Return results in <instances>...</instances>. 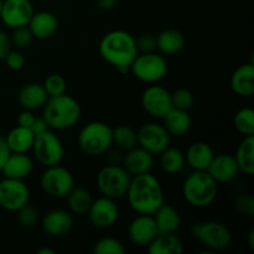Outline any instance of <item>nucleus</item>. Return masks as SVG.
<instances>
[{
  "label": "nucleus",
  "mask_w": 254,
  "mask_h": 254,
  "mask_svg": "<svg viewBox=\"0 0 254 254\" xmlns=\"http://www.w3.org/2000/svg\"><path fill=\"white\" fill-rule=\"evenodd\" d=\"M126 196L131 210L138 215H153L165 202L163 186L150 171L134 176Z\"/></svg>",
  "instance_id": "1"
},
{
  "label": "nucleus",
  "mask_w": 254,
  "mask_h": 254,
  "mask_svg": "<svg viewBox=\"0 0 254 254\" xmlns=\"http://www.w3.org/2000/svg\"><path fill=\"white\" fill-rule=\"evenodd\" d=\"M99 54L107 64L126 73L130 69L131 62L138 56L139 51L133 35L124 30H113L102 37Z\"/></svg>",
  "instance_id": "2"
},
{
  "label": "nucleus",
  "mask_w": 254,
  "mask_h": 254,
  "mask_svg": "<svg viewBox=\"0 0 254 254\" xmlns=\"http://www.w3.org/2000/svg\"><path fill=\"white\" fill-rule=\"evenodd\" d=\"M42 108V118L45 119L49 128L55 130L72 128L81 118V106L73 97L66 93L49 97Z\"/></svg>",
  "instance_id": "3"
},
{
  "label": "nucleus",
  "mask_w": 254,
  "mask_h": 254,
  "mask_svg": "<svg viewBox=\"0 0 254 254\" xmlns=\"http://www.w3.org/2000/svg\"><path fill=\"white\" fill-rule=\"evenodd\" d=\"M218 184L206 170H193L183 184V195L189 205L202 208L210 206L217 197Z\"/></svg>",
  "instance_id": "4"
},
{
  "label": "nucleus",
  "mask_w": 254,
  "mask_h": 254,
  "mask_svg": "<svg viewBox=\"0 0 254 254\" xmlns=\"http://www.w3.org/2000/svg\"><path fill=\"white\" fill-rule=\"evenodd\" d=\"M112 144V128L103 122H91L78 134V146L86 155H102L111 148Z\"/></svg>",
  "instance_id": "5"
},
{
  "label": "nucleus",
  "mask_w": 254,
  "mask_h": 254,
  "mask_svg": "<svg viewBox=\"0 0 254 254\" xmlns=\"http://www.w3.org/2000/svg\"><path fill=\"white\" fill-rule=\"evenodd\" d=\"M131 175L118 164H111L97 174V185L102 195L106 197L119 200L127 195Z\"/></svg>",
  "instance_id": "6"
},
{
  "label": "nucleus",
  "mask_w": 254,
  "mask_h": 254,
  "mask_svg": "<svg viewBox=\"0 0 254 254\" xmlns=\"http://www.w3.org/2000/svg\"><path fill=\"white\" fill-rule=\"evenodd\" d=\"M191 233L211 252L223 251L232 242L230 228L218 221H203L192 226Z\"/></svg>",
  "instance_id": "7"
},
{
  "label": "nucleus",
  "mask_w": 254,
  "mask_h": 254,
  "mask_svg": "<svg viewBox=\"0 0 254 254\" xmlns=\"http://www.w3.org/2000/svg\"><path fill=\"white\" fill-rule=\"evenodd\" d=\"M131 73L144 83H158L166 76L168 62L156 52L138 54L130 64Z\"/></svg>",
  "instance_id": "8"
},
{
  "label": "nucleus",
  "mask_w": 254,
  "mask_h": 254,
  "mask_svg": "<svg viewBox=\"0 0 254 254\" xmlns=\"http://www.w3.org/2000/svg\"><path fill=\"white\" fill-rule=\"evenodd\" d=\"M31 149L34 150L36 160L46 168L59 165L64 155L61 139L50 129L35 135Z\"/></svg>",
  "instance_id": "9"
},
{
  "label": "nucleus",
  "mask_w": 254,
  "mask_h": 254,
  "mask_svg": "<svg viewBox=\"0 0 254 254\" xmlns=\"http://www.w3.org/2000/svg\"><path fill=\"white\" fill-rule=\"evenodd\" d=\"M40 185L46 195L55 198L66 197L74 188V178L68 169L59 165L47 166L40 179Z\"/></svg>",
  "instance_id": "10"
},
{
  "label": "nucleus",
  "mask_w": 254,
  "mask_h": 254,
  "mask_svg": "<svg viewBox=\"0 0 254 254\" xmlns=\"http://www.w3.org/2000/svg\"><path fill=\"white\" fill-rule=\"evenodd\" d=\"M29 201L30 190L24 180L4 178L0 181V207L16 212Z\"/></svg>",
  "instance_id": "11"
},
{
  "label": "nucleus",
  "mask_w": 254,
  "mask_h": 254,
  "mask_svg": "<svg viewBox=\"0 0 254 254\" xmlns=\"http://www.w3.org/2000/svg\"><path fill=\"white\" fill-rule=\"evenodd\" d=\"M138 145L148 150L153 155L160 154L170 145V134L165 127L159 123H146L136 131Z\"/></svg>",
  "instance_id": "12"
},
{
  "label": "nucleus",
  "mask_w": 254,
  "mask_h": 254,
  "mask_svg": "<svg viewBox=\"0 0 254 254\" xmlns=\"http://www.w3.org/2000/svg\"><path fill=\"white\" fill-rule=\"evenodd\" d=\"M141 107L149 116L163 118L171 108V93L163 86L153 83L141 94Z\"/></svg>",
  "instance_id": "13"
},
{
  "label": "nucleus",
  "mask_w": 254,
  "mask_h": 254,
  "mask_svg": "<svg viewBox=\"0 0 254 254\" xmlns=\"http://www.w3.org/2000/svg\"><path fill=\"white\" fill-rule=\"evenodd\" d=\"M87 215L94 227L104 230L112 227L118 221L119 208L116 200L103 196L92 201Z\"/></svg>",
  "instance_id": "14"
},
{
  "label": "nucleus",
  "mask_w": 254,
  "mask_h": 254,
  "mask_svg": "<svg viewBox=\"0 0 254 254\" xmlns=\"http://www.w3.org/2000/svg\"><path fill=\"white\" fill-rule=\"evenodd\" d=\"M34 6L30 0H2L0 20L10 29L29 24Z\"/></svg>",
  "instance_id": "15"
},
{
  "label": "nucleus",
  "mask_w": 254,
  "mask_h": 254,
  "mask_svg": "<svg viewBox=\"0 0 254 254\" xmlns=\"http://www.w3.org/2000/svg\"><path fill=\"white\" fill-rule=\"evenodd\" d=\"M158 235L153 215H139L129 223L128 237L136 246H148Z\"/></svg>",
  "instance_id": "16"
},
{
  "label": "nucleus",
  "mask_w": 254,
  "mask_h": 254,
  "mask_svg": "<svg viewBox=\"0 0 254 254\" xmlns=\"http://www.w3.org/2000/svg\"><path fill=\"white\" fill-rule=\"evenodd\" d=\"M206 171L217 184L230 183V181L235 180L238 174L241 173L235 155L232 154L215 155Z\"/></svg>",
  "instance_id": "17"
},
{
  "label": "nucleus",
  "mask_w": 254,
  "mask_h": 254,
  "mask_svg": "<svg viewBox=\"0 0 254 254\" xmlns=\"http://www.w3.org/2000/svg\"><path fill=\"white\" fill-rule=\"evenodd\" d=\"M73 227L72 213L66 210L49 211L42 218V228L51 237H62Z\"/></svg>",
  "instance_id": "18"
},
{
  "label": "nucleus",
  "mask_w": 254,
  "mask_h": 254,
  "mask_svg": "<svg viewBox=\"0 0 254 254\" xmlns=\"http://www.w3.org/2000/svg\"><path fill=\"white\" fill-rule=\"evenodd\" d=\"M154 165V155L141 146L136 145L130 150L126 151L123 156V168L130 175H140L149 173Z\"/></svg>",
  "instance_id": "19"
},
{
  "label": "nucleus",
  "mask_w": 254,
  "mask_h": 254,
  "mask_svg": "<svg viewBox=\"0 0 254 254\" xmlns=\"http://www.w3.org/2000/svg\"><path fill=\"white\" fill-rule=\"evenodd\" d=\"M27 26L34 39L46 40L54 36L59 30V19L52 12L42 10L32 14Z\"/></svg>",
  "instance_id": "20"
},
{
  "label": "nucleus",
  "mask_w": 254,
  "mask_h": 254,
  "mask_svg": "<svg viewBox=\"0 0 254 254\" xmlns=\"http://www.w3.org/2000/svg\"><path fill=\"white\" fill-rule=\"evenodd\" d=\"M231 88L241 97L254 94V64L253 62L243 64L231 76Z\"/></svg>",
  "instance_id": "21"
},
{
  "label": "nucleus",
  "mask_w": 254,
  "mask_h": 254,
  "mask_svg": "<svg viewBox=\"0 0 254 254\" xmlns=\"http://www.w3.org/2000/svg\"><path fill=\"white\" fill-rule=\"evenodd\" d=\"M215 153L212 148L205 141H196L189 146L185 154V163L192 170H207L208 165L212 161Z\"/></svg>",
  "instance_id": "22"
},
{
  "label": "nucleus",
  "mask_w": 254,
  "mask_h": 254,
  "mask_svg": "<svg viewBox=\"0 0 254 254\" xmlns=\"http://www.w3.org/2000/svg\"><path fill=\"white\" fill-rule=\"evenodd\" d=\"M34 164L26 153H11L2 168L1 173L5 178L24 180L31 174Z\"/></svg>",
  "instance_id": "23"
},
{
  "label": "nucleus",
  "mask_w": 254,
  "mask_h": 254,
  "mask_svg": "<svg viewBox=\"0 0 254 254\" xmlns=\"http://www.w3.org/2000/svg\"><path fill=\"white\" fill-rule=\"evenodd\" d=\"M49 99L44 86L40 83L25 84L17 94L20 106L27 111H36L42 108Z\"/></svg>",
  "instance_id": "24"
},
{
  "label": "nucleus",
  "mask_w": 254,
  "mask_h": 254,
  "mask_svg": "<svg viewBox=\"0 0 254 254\" xmlns=\"http://www.w3.org/2000/svg\"><path fill=\"white\" fill-rule=\"evenodd\" d=\"M159 233H176L180 228V213L175 207L165 202L153 213Z\"/></svg>",
  "instance_id": "25"
},
{
  "label": "nucleus",
  "mask_w": 254,
  "mask_h": 254,
  "mask_svg": "<svg viewBox=\"0 0 254 254\" xmlns=\"http://www.w3.org/2000/svg\"><path fill=\"white\" fill-rule=\"evenodd\" d=\"M164 118L165 129L173 136H183L189 133L191 128V117L188 111L178 108H171Z\"/></svg>",
  "instance_id": "26"
},
{
  "label": "nucleus",
  "mask_w": 254,
  "mask_h": 254,
  "mask_svg": "<svg viewBox=\"0 0 254 254\" xmlns=\"http://www.w3.org/2000/svg\"><path fill=\"white\" fill-rule=\"evenodd\" d=\"M146 247L150 254H181L185 250L175 233H159Z\"/></svg>",
  "instance_id": "27"
},
{
  "label": "nucleus",
  "mask_w": 254,
  "mask_h": 254,
  "mask_svg": "<svg viewBox=\"0 0 254 254\" xmlns=\"http://www.w3.org/2000/svg\"><path fill=\"white\" fill-rule=\"evenodd\" d=\"M185 47V36L176 29H165L156 36V49L164 55L179 54Z\"/></svg>",
  "instance_id": "28"
},
{
  "label": "nucleus",
  "mask_w": 254,
  "mask_h": 254,
  "mask_svg": "<svg viewBox=\"0 0 254 254\" xmlns=\"http://www.w3.org/2000/svg\"><path fill=\"white\" fill-rule=\"evenodd\" d=\"M35 134L26 127L17 126L9 131L5 140L9 145L11 153H27L32 148Z\"/></svg>",
  "instance_id": "29"
},
{
  "label": "nucleus",
  "mask_w": 254,
  "mask_h": 254,
  "mask_svg": "<svg viewBox=\"0 0 254 254\" xmlns=\"http://www.w3.org/2000/svg\"><path fill=\"white\" fill-rule=\"evenodd\" d=\"M238 168L247 175L254 174V135L245 136L235 154Z\"/></svg>",
  "instance_id": "30"
},
{
  "label": "nucleus",
  "mask_w": 254,
  "mask_h": 254,
  "mask_svg": "<svg viewBox=\"0 0 254 254\" xmlns=\"http://www.w3.org/2000/svg\"><path fill=\"white\" fill-rule=\"evenodd\" d=\"M66 197L69 211H71V213L77 216L87 215L89 207H91L92 201H93L91 192L88 190L83 188H76V186L69 191Z\"/></svg>",
  "instance_id": "31"
},
{
  "label": "nucleus",
  "mask_w": 254,
  "mask_h": 254,
  "mask_svg": "<svg viewBox=\"0 0 254 254\" xmlns=\"http://www.w3.org/2000/svg\"><path fill=\"white\" fill-rule=\"evenodd\" d=\"M160 166L168 174L180 173L185 166V154L180 149L169 145L160 153Z\"/></svg>",
  "instance_id": "32"
},
{
  "label": "nucleus",
  "mask_w": 254,
  "mask_h": 254,
  "mask_svg": "<svg viewBox=\"0 0 254 254\" xmlns=\"http://www.w3.org/2000/svg\"><path fill=\"white\" fill-rule=\"evenodd\" d=\"M112 138H113V144L124 151L130 150L138 145L136 131L129 126H118L112 128Z\"/></svg>",
  "instance_id": "33"
},
{
  "label": "nucleus",
  "mask_w": 254,
  "mask_h": 254,
  "mask_svg": "<svg viewBox=\"0 0 254 254\" xmlns=\"http://www.w3.org/2000/svg\"><path fill=\"white\" fill-rule=\"evenodd\" d=\"M233 124L238 133L243 136L254 135V111L252 108H242L235 114Z\"/></svg>",
  "instance_id": "34"
},
{
  "label": "nucleus",
  "mask_w": 254,
  "mask_h": 254,
  "mask_svg": "<svg viewBox=\"0 0 254 254\" xmlns=\"http://www.w3.org/2000/svg\"><path fill=\"white\" fill-rule=\"evenodd\" d=\"M93 253L96 254H123L126 253V247L119 240L113 237H104L97 241L93 247Z\"/></svg>",
  "instance_id": "35"
},
{
  "label": "nucleus",
  "mask_w": 254,
  "mask_h": 254,
  "mask_svg": "<svg viewBox=\"0 0 254 254\" xmlns=\"http://www.w3.org/2000/svg\"><path fill=\"white\" fill-rule=\"evenodd\" d=\"M42 86H44L47 96L56 97L66 93L67 82L61 74L54 73L46 77V79L44 81V84H42Z\"/></svg>",
  "instance_id": "36"
},
{
  "label": "nucleus",
  "mask_w": 254,
  "mask_h": 254,
  "mask_svg": "<svg viewBox=\"0 0 254 254\" xmlns=\"http://www.w3.org/2000/svg\"><path fill=\"white\" fill-rule=\"evenodd\" d=\"M10 40H11L12 46H15L19 50H25L32 44L34 36H32L29 26L25 25V26H20V27H15V29H12V34L11 36H10Z\"/></svg>",
  "instance_id": "37"
},
{
  "label": "nucleus",
  "mask_w": 254,
  "mask_h": 254,
  "mask_svg": "<svg viewBox=\"0 0 254 254\" xmlns=\"http://www.w3.org/2000/svg\"><path fill=\"white\" fill-rule=\"evenodd\" d=\"M193 101L195 98L192 92L186 88H178L171 93V103L174 108L189 111L192 107Z\"/></svg>",
  "instance_id": "38"
},
{
  "label": "nucleus",
  "mask_w": 254,
  "mask_h": 254,
  "mask_svg": "<svg viewBox=\"0 0 254 254\" xmlns=\"http://www.w3.org/2000/svg\"><path fill=\"white\" fill-rule=\"evenodd\" d=\"M17 212V220H19L20 225L22 227H26V228H31L34 227L35 225L39 221V211L34 207V206L26 205L22 206L21 208L16 211Z\"/></svg>",
  "instance_id": "39"
},
{
  "label": "nucleus",
  "mask_w": 254,
  "mask_h": 254,
  "mask_svg": "<svg viewBox=\"0 0 254 254\" xmlns=\"http://www.w3.org/2000/svg\"><path fill=\"white\" fill-rule=\"evenodd\" d=\"M235 207L241 215L252 217L254 215V197L250 193L237 196L235 200Z\"/></svg>",
  "instance_id": "40"
},
{
  "label": "nucleus",
  "mask_w": 254,
  "mask_h": 254,
  "mask_svg": "<svg viewBox=\"0 0 254 254\" xmlns=\"http://www.w3.org/2000/svg\"><path fill=\"white\" fill-rule=\"evenodd\" d=\"M136 47L138 51L141 54H146V52H155L156 50V37L153 34H141L138 39H135Z\"/></svg>",
  "instance_id": "41"
},
{
  "label": "nucleus",
  "mask_w": 254,
  "mask_h": 254,
  "mask_svg": "<svg viewBox=\"0 0 254 254\" xmlns=\"http://www.w3.org/2000/svg\"><path fill=\"white\" fill-rule=\"evenodd\" d=\"M5 64H6L7 68L12 69V71H19V69H21L22 67L25 66V57L24 55L21 54L20 51H12V50H10L9 54L5 56L4 59Z\"/></svg>",
  "instance_id": "42"
},
{
  "label": "nucleus",
  "mask_w": 254,
  "mask_h": 254,
  "mask_svg": "<svg viewBox=\"0 0 254 254\" xmlns=\"http://www.w3.org/2000/svg\"><path fill=\"white\" fill-rule=\"evenodd\" d=\"M11 40L10 36L4 31V30L0 29V60H4L5 56L9 54V51L11 50Z\"/></svg>",
  "instance_id": "43"
},
{
  "label": "nucleus",
  "mask_w": 254,
  "mask_h": 254,
  "mask_svg": "<svg viewBox=\"0 0 254 254\" xmlns=\"http://www.w3.org/2000/svg\"><path fill=\"white\" fill-rule=\"evenodd\" d=\"M10 154H11V150H10L6 140H5L4 136H0V171H1L2 168H4L5 163H6Z\"/></svg>",
  "instance_id": "44"
},
{
  "label": "nucleus",
  "mask_w": 254,
  "mask_h": 254,
  "mask_svg": "<svg viewBox=\"0 0 254 254\" xmlns=\"http://www.w3.org/2000/svg\"><path fill=\"white\" fill-rule=\"evenodd\" d=\"M34 113H32V111H27V109H24V111L21 112V113L19 114V117H17V124L21 127H26V128H30L32 124V122H34L35 119Z\"/></svg>",
  "instance_id": "45"
},
{
  "label": "nucleus",
  "mask_w": 254,
  "mask_h": 254,
  "mask_svg": "<svg viewBox=\"0 0 254 254\" xmlns=\"http://www.w3.org/2000/svg\"><path fill=\"white\" fill-rule=\"evenodd\" d=\"M30 129L32 130V133L36 135V134H40L42 133V131L47 130L49 128V126H47V123L45 122V119L42 118V117H35L34 122H32L31 127H30Z\"/></svg>",
  "instance_id": "46"
},
{
  "label": "nucleus",
  "mask_w": 254,
  "mask_h": 254,
  "mask_svg": "<svg viewBox=\"0 0 254 254\" xmlns=\"http://www.w3.org/2000/svg\"><path fill=\"white\" fill-rule=\"evenodd\" d=\"M102 10H112L117 4V0H96Z\"/></svg>",
  "instance_id": "47"
},
{
  "label": "nucleus",
  "mask_w": 254,
  "mask_h": 254,
  "mask_svg": "<svg viewBox=\"0 0 254 254\" xmlns=\"http://www.w3.org/2000/svg\"><path fill=\"white\" fill-rule=\"evenodd\" d=\"M36 253L37 254H56V251L49 247H42L40 248V250H37Z\"/></svg>",
  "instance_id": "48"
},
{
  "label": "nucleus",
  "mask_w": 254,
  "mask_h": 254,
  "mask_svg": "<svg viewBox=\"0 0 254 254\" xmlns=\"http://www.w3.org/2000/svg\"><path fill=\"white\" fill-rule=\"evenodd\" d=\"M248 246H250L251 251L254 250V230H251L248 233Z\"/></svg>",
  "instance_id": "49"
},
{
  "label": "nucleus",
  "mask_w": 254,
  "mask_h": 254,
  "mask_svg": "<svg viewBox=\"0 0 254 254\" xmlns=\"http://www.w3.org/2000/svg\"><path fill=\"white\" fill-rule=\"evenodd\" d=\"M1 6H2V0H0V14H1Z\"/></svg>",
  "instance_id": "50"
}]
</instances>
